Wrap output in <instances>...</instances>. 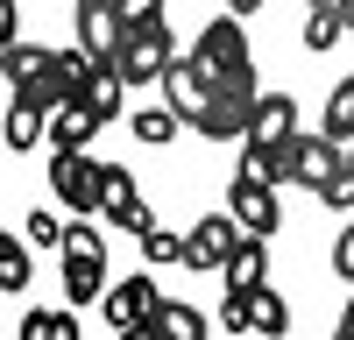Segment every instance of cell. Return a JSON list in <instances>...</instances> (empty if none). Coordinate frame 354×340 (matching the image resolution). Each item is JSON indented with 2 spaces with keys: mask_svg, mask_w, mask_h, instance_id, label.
<instances>
[{
  "mask_svg": "<svg viewBox=\"0 0 354 340\" xmlns=\"http://www.w3.org/2000/svg\"><path fill=\"white\" fill-rule=\"evenodd\" d=\"M121 93H128V78H121V64H113V57H93V64H85V78H78V106L93 113V121L106 128V121H121Z\"/></svg>",
  "mask_w": 354,
  "mask_h": 340,
  "instance_id": "cell-10",
  "label": "cell"
},
{
  "mask_svg": "<svg viewBox=\"0 0 354 340\" xmlns=\"http://www.w3.org/2000/svg\"><path fill=\"white\" fill-rule=\"evenodd\" d=\"M248 121H255V100H227V93H220V100L205 106L192 128H198L205 142H241V135H248Z\"/></svg>",
  "mask_w": 354,
  "mask_h": 340,
  "instance_id": "cell-13",
  "label": "cell"
},
{
  "mask_svg": "<svg viewBox=\"0 0 354 340\" xmlns=\"http://www.w3.org/2000/svg\"><path fill=\"white\" fill-rule=\"evenodd\" d=\"M93 135H100V121H93L78 100H64V106L50 113V149H85Z\"/></svg>",
  "mask_w": 354,
  "mask_h": 340,
  "instance_id": "cell-17",
  "label": "cell"
},
{
  "mask_svg": "<svg viewBox=\"0 0 354 340\" xmlns=\"http://www.w3.org/2000/svg\"><path fill=\"white\" fill-rule=\"evenodd\" d=\"M340 28H347L340 8H312V15H305V50H333V43H340Z\"/></svg>",
  "mask_w": 354,
  "mask_h": 340,
  "instance_id": "cell-24",
  "label": "cell"
},
{
  "mask_svg": "<svg viewBox=\"0 0 354 340\" xmlns=\"http://www.w3.org/2000/svg\"><path fill=\"white\" fill-rule=\"evenodd\" d=\"M347 340H354V333H347Z\"/></svg>",
  "mask_w": 354,
  "mask_h": 340,
  "instance_id": "cell-38",
  "label": "cell"
},
{
  "mask_svg": "<svg viewBox=\"0 0 354 340\" xmlns=\"http://www.w3.org/2000/svg\"><path fill=\"white\" fill-rule=\"evenodd\" d=\"M326 135L340 142V149H354V78H340L326 93Z\"/></svg>",
  "mask_w": 354,
  "mask_h": 340,
  "instance_id": "cell-23",
  "label": "cell"
},
{
  "mask_svg": "<svg viewBox=\"0 0 354 340\" xmlns=\"http://www.w3.org/2000/svg\"><path fill=\"white\" fill-rule=\"evenodd\" d=\"M21 340H85V333H78V319H71V305H64V312L36 305V312L21 319Z\"/></svg>",
  "mask_w": 354,
  "mask_h": 340,
  "instance_id": "cell-20",
  "label": "cell"
},
{
  "mask_svg": "<svg viewBox=\"0 0 354 340\" xmlns=\"http://www.w3.org/2000/svg\"><path fill=\"white\" fill-rule=\"evenodd\" d=\"M142 255H149V263L156 270H185V234H170V227H156V234H142Z\"/></svg>",
  "mask_w": 354,
  "mask_h": 340,
  "instance_id": "cell-26",
  "label": "cell"
},
{
  "mask_svg": "<svg viewBox=\"0 0 354 340\" xmlns=\"http://www.w3.org/2000/svg\"><path fill=\"white\" fill-rule=\"evenodd\" d=\"M319 206H333V213H354V163H340V178H326Z\"/></svg>",
  "mask_w": 354,
  "mask_h": 340,
  "instance_id": "cell-27",
  "label": "cell"
},
{
  "mask_svg": "<svg viewBox=\"0 0 354 340\" xmlns=\"http://www.w3.org/2000/svg\"><path fill=\"white\" fill-rule=\"evenodd\" d=\"M43 135H50V113L28 106V100H8V149L21 156V149H36Z\"/></svg>",
  "mask_w": 354,
  "mask_h": 340,
  "instance_id": "cell-18",
  "label": "cell"
},
{
  "mask_svg": "<svg viewBox=\"0 0 354 340\" xmlns=\"http://www.w3.org/2000/svg\"><path fill=\"white\" fill-rule=\"evenodd\" d=\"M340 163H347V149H340L326 128H319V135H298V142L277 156V185H298V191L319 198V191H326V178H340Z\"/></svg>",
  "mask_w": 354,
  "mask_h": 340,
  "instance_id": "cell-4",
  "label": "cell"
},
{
  "mask_svg": "<svg viewBox=\"0 0 354 340\" xmlns=\"http://www.w3.org/2000/svg\"><path fill=\"white\" fill-rule=\"evenodd\" d=\"M248 241V227L234 220L227 206L220 213H205V220H192L185 227V270H227V255Z\"/></svg>",
  "mask_w": 354,
  "mask_h": 340,
  "instance_id": "cell-8",
  "label": "cell"
},
{
  "mask_svg": "<svg viewBox=\"0 0 354 340\" xmlns=\"http://www.w3.org/2000/svg\"><path fill=\"white\" fill-rule=\"evenodd\" d=\"M113 340H121V333H113Z\"/></svg>",
  "mask_w": 354,
  "mask_h": 340,
  "instance_id": "cell-37",
  "label": "cell"
},
{
  "mask_svg": "<svg viewBox=\"0 0 354 340\" xmlns=\"http://www.w3.org/2000/svg\"><path fill=\"white\" fill-rule=\"evenodd\" d=\"M106 298V234L71 227L64 234V305H100Z\"/></svg>",
  "mask_w": 354,
  "mask_h": 340,
  "instance_id": "cell-3",
  "label": "cell"
},
{
  "mask_svg": "<svg viewBox=\"0 0 354 340\" xmlns=\"http://www.w3.org/2000/svg\"><path fill=\"white\" fill-rule=\"evenodd\" d=\"M347 163H354V149H347Z\"/></svg>",
  "mask_w": 354,
  "mask_h": 340,
  "instance_id": "cell-36",
  "label": "cell"
},
{
  "mask_svg": "<svg viewBox=\"0 0 354 340\" xmlns=\"http://www.w3.org/2000/svg\"><path fill=\"white\" fill-rule=\"evenodd\" d=\"M227 8H234V15H255V8H262V0H227Z\"/></svg>",
  "mask_w": 354,
  "mask_h": 340,
  "instance_id": "cell-34",
  "label": "cell"
},
{
  "mask_svg": "<svg viewBox=\"0 0 354 340\" xmlns=\"http://www.w3.org/2000/svg\"><path fill=\"white\" fill-rule=\"evenodd\" d=\"M248 333H262V340L290 333V305H283L277 283H255V291H248Z\"/></svg>",
  "mask_w": 354,
  "mask_h": 340,
  "instance_id": "cell-14",
  "label": "cell"
},
{
  "mask_svg": "<svg viewBox=\"0 0 354 340\" xmlns=\"http://www.w3.org/2000/svg\"><path fill=\"white\" fill-rule=\"evenodd\" d=\"M121 340H163V326H156V319H149V326H128Z\"/></svg>",
  "mask_w": 354,
  "mask_h": 340,
  "instance_id": "cell-33",
  "label": "cell"
},
{
  "mask_svg": "<svg viewBox=\"0 0 354 340\" xmlns=\"http://www.w3.org/2000/svg\"><path fill=\"white\" fill-rule=\"evenodd\" d=\"M227 213L241 220L248 234H262V241H270L277 227H283V206H277V178H262V170H248V163H241V170L227 178Z\"/></svg>",
  "mask_w": 354,
  "mask_h": 340,
  "instance_id": "cell-6",
  "label": "cell"
},
{
  "mask_svg": "<svg viewBox=\"0 0 354 340\" xmlns=\"http://www.w3.org/2000/svg\"><path fill=\"white\" fill-rule=\"evenodd\" d=\"M354 333V291H347V305H340V326H333V340H347Z\"/></svg>",
  "mask_w": 354,
  "mask_h": 340,
  "instance_id": "cell-32",
  "label": "cell"
},
{
  "mask_svg": "<svg viewBox=\"0 0 354 340\" xmlns=\"http://www.w3.org/2000/svg\"><path fill=\"white\" fill-rule=\"evenodd\" d=\"M21 234L36 241V248H64V234H71V227L57 220V213H43V206H36V213H21Z\"/></svg>",
  "mask_w": 354,
  "mask_h": 340,
  "instance_id": "cell-25",
  "label": "cell"
},
{
  "mask_svg": "<svg viewBox=\"0 0 354 340\" xmlns=\"http://www.w3.org/2000/svg\"><path fill=\"white\" fill-rule=\"evenodd\" d=\"M220 326H227V333H248V291H227V305H220Z\"/></svg>",
  "mask_w": 354,
  "mask_h": 340,
  "instance_id": "cell-29",
  "label": "cell"
},
{
  "mask_svg": "<svg viewBox=\"0 0 354 340\" xmlns=\"http://www.w3.org/2000/svg\"><path fill=\"white\" fill-rule=\"evenodd\" d=\"M100 178H106L100 156H85V149H50V191L64 198L71 213H100Z\"/></svg>",
  "mask_w": 354,
  "mask_h": 340,
  "instance_id": "cell-7",
  "label": "cell"
},
{
  "mask_svg": "<svg viewBox=\"0 0 354 340\" xmlns=\"http://www.w3.org/2000/svg\"><path fill=\"white\" fill-rule=\"evenodd\" d=\"M213 100H220V93H213V78H205L192 57H177V64L163 71V106H177L185 121H198V113L213 106Z\"/></svg>",
  "mask_w": 354,
  "mask_h": 340,
  "instance_id": "cell-12",
  "label": "cell"
},
{
  "mask_svg": "<svg viewBox=\"0 0 354 340\" xmlns=\"http://www.w3.org/2000/svg\"><path fill=\"white\" fill-rule=\"evenodd\" d=\"M121 227H128V234H135V241H142V234H156V227H163V220H156V213H149V206H135V213H128V220H121Z\"/></svg>",
  "mask_w": 354,
  "mask_h": 340,
  "instance_id": "cell-31",
  "label": "cell"
},
{
  "mask_svg": "<svg viewBox=\"0 0 354 340\" xmlns=\"http://www.w3.org/2000/svg\"><path fill=\"white\" fill-rule=\"evenodd\" d=\"M192 64L213 78V93H227V100H262V93H255V50H248L241 15L205 21V28H198V43H192Z\"/></svg>",
  "mask_w": 354,
  "mask_h": 340,
  "instance_id": "cell-1",
  "label": "cell"
},
{
  "mask_svg": "<svg viewBox=\"0 0 354 340\" xmlns=\"http://www.w3.org/2000/svg\"><path fill=\"white\" fill-rule=\"evenodd\" d=\"M113 64H121L128 85H163V71L177 64V36H170V21H142V28H128Z\"/></svg>",
  "mask_w": 354,
  "mask_h": 340,
  "instance_id": "cell-5",
  "label": "cell"
},
{
  "mask_svg": "<svg viewBox=\"0 0 354 340\" xmlns=\"http://www.w3.org/2000/svg\"><path fill=\"white\" fill-rule=\"evenodd\" d=\"M100 312H106V326H113V333L149 326L156 312H163V291H156V276H149V270H135V276H121V283H106Z\"/></svg>",
  "mask_w": 354,
  "mask_h": 340,
  "instance_id": "cell-9",
  "label": "cell"
},
{
  "mask_svg": "<svg viewBox=\"0 0 354 340\" xmlns=\"http://www.w3.org/2000/svg\"><path fill=\"white\" fill-rule=\"evenodd\" d=\"M28 248H36V241H8V234H0V291H28V270H36V255H28Z\"/></svg>",
  "mask_w": 354,
  "mask_h": 340,
  "instance_id": "cell-22",
  "label": "cell"
},
{
  "mask_svg": "<svg viewBox=\"0 0 354 340\" xmlns=\"http://www.w3.org/2000/svg\"><path fill=\"white\" fill-rule=\"evenodd\" d=\"M290 142H298V100H290V93H262L255 121L241 135V163L262 170V178H277V156L290 149Z\"/></svg>",
  "mask_w": 354,
  "mask_h": 340,
  "instance_id": "cell-2",
  "label": "cell"
},
{
  "mask_svg": "<svg viewBox=\"0 0 354 340\" xmlns=\"http://www.w3.org/2000/svg\"><path fill=\"white\" fill-rule=\"evenodd\" d=\"M121 21L142 28V21H163V0H121Z\"/></svg>",
  "mask_w": 354,
  "mask_h": 340,
  "instance_id": "cell-30",
  "label": "cell"
},
{
  "mask_svg": "<svg viewBox=\"0 0 354 340\" xmlns=\"http://www.w3.org/2000/svg\"><path fill=\"white\" fill-rule=\"evenodd\" d=\"M156 326H163V340H205V312H198V305H185V298H163Z\"/></svg>",
  "mask_w": 354,
  "mask_h": 340,
  "instance_id": "cell-21",
  "label": "cell"
},
{
  "mask_svg": "<svg viewBox=\"0 0 354 340\" xmlns=\"http://www.w3.org/2000/svg\"><path fill=\"white\" fill-rule=\"evenodd\" d=\"M333 270H340V283H354V213H347V227L333 234Z\"/></svg>",
  "mask_w": 354,
  "mask_h": 340,
  "instance_id": "cell-28",
  "label": "cell"
},
{
  "mask_svg": "<svg viewBox=\"0 0 354 340\" xmlns=\"http://www.w3.org/2000/svg\"><path fill=\"white\" fill-rule=\"evenodd\" d=\"M71 21H78V50H93V57H121V36H128L121 0H78Z\"/></svg>",
  "mask_w": 354,
  "mask_h": 340,
  "instance_id": "cell-11",
  "label": "cell"
},
{
  "mask_svg": "<svg viewBox=\"0 0 354 340\" xmlns=\"http://www.w3.org/2000/svg\"><path fill=\"white\" fill-rule=\"evenodd\" d=\"M135 206H142V191H135V170L106 163V178H100V220H113V227H121Z\"/></svg>",
  "mask_w": 354,
  "mask_h": 340,
  "instance_id": "cell-16",
  "label": "cell"
},
{
  "mask_svg": "<svg viewBox=\"0 0 354 340\" xmlns=\"http://www.w3.org/2000/svg\"><path fill=\"white\" fill-rule=\"evenodd\" d=\"M177 121H185L177 106H142V113H128V128H135V142H142V149H163V142L177 135Z\"/></svg>",
  "mask_w": 354,
  "mask_h": 340,
  "instance_id": "cell-19",
  "label": "cell"
},
{
  "mask_svg": "<svg viewBox=\"0 0 354 340\" xmlns=\"http://www.w3.org/2000/svg\"><path fill=\"white\" fill-rule=\"evenodd\" d=\"M227 291H255V283H270V248H262V234H248L241 248L227 255Z\"/></svg>",
  "mask_w": 354,
  "mask_h": 340,
  "instance_id": "cell-15",
  "label": "cell"
},
{
  "mask_svg": "<svg viewBox=\"0 0 354 340\" xmlns=\"http://www.w3.org/2000/svg\"><path fill=\"white\" fill-rule=\"evenodd\" d=\"M340 15H347V28H354V0H340Z\"/></svg>",
  "mask_w": 354,
  "mask_h": 340,
  "instance_id": "cell-35",
  "label": "cell"
}]
</instances>
